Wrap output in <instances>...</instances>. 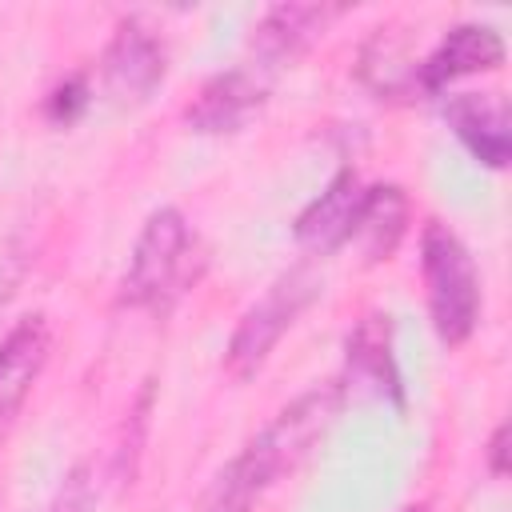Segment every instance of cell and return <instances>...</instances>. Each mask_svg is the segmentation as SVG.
I'll return each mask as SVG.
<instances>
[{"instance_id":"obj_1","label":"cell","mask_w":512,"mask_h":512,"mask_svg":"<svg viewBox=\"0 0 512 512\" xmlns=\"http://www.w3.org/2000/svg\"><path fill=\"white\" fill-rule=\"evenodd\" d=\"M344 400V384H316L300 392L288 408L276 412V420L244 444V452L216 476V484L204 496V512H252V500L276 484L284 472H292L312 444L328 432Z\"/></svg>"},{"instance_id":"obj_2","label":"cell","mask_w":512,"mask_h":512,"mask_svg":"<svg viewBox=\"0 0 512 512\" xmlns=\"http://www.w3.org/2000/svg\"><path fill=\"white\" fill-rule=\"evenodd\" d=\"M420 268H424L428 316L436 336L448 348L464 344L480 324V276L472 252L448 224L428 220L420 236Z\"/></svg>"},{"instance_id":"obj_3","label":"cell","mask_w":512,"mask_h":512,"mask_svg":"<svg viewBox=\"0 0 512 512\" xmlns=\"http://www.w3.org/2000/svg\"><path fill=\"white\" fill-rule=\"evenodd\" d=\"M192 228L184 220L180 208H156L132 248L124 284H120V300L132 308H152L164 312L188 284L192 272Z\"/></svg>"},{"instance_id":"obj_4","label":"cell","mask_w":512,"mask_h":512,"mask_svg":"<svg viewBox=\"0 0 512 512\" xmlns=\"http://www.w3.org/2000/svg\"><path fill=\"white\" fill-rule=\"evenodd\" d=\"M320 296V272L308 268V264H296L288 268L284 276H276L268 284V292L240 316L232 340H228V352H224V364L236 380H248L264 368V360L272 356V348L280 344V336L296 324V316Z\"/></svg>"},{"instance_id":"obj_5","label":"cell","mask_w":512,"mask_h":512,"mask_svg":"<svg viewBox=\"0 0 512 512\" xmlns=\"http://www.w3.org/2000/svg\"><path fill=\"white\" fill-rule=\"evenodd\" d=\"M168 52L164 40L140 20L128 16L116 24L108 48H104V80L120 100H148L156 84L164 80Z\"/></svg>"},{"instance_id":"obj_6","label":"cell","mask_w":512,"mask_h":512,"mask_svg":"<svg viewBox=\"0 0 512 512\" xmlns=\"http://www.w3.org/2000/svg\"><path fill=\"white\" fill-rule=\"evenodd\" d=\"M504 64V40L488 24H456L444 32V40L416 64V88L420 92H444L452 80L472 72H492Z\"/></svg>"},{"instance_id":"obj_7","label":"cell","mask_w":512,"mask_h":512,"mask_svg":"<svg viewBox=\"0 0 512 512\" xmlns=\"http://www.w3.org/2000/svg\"><path fill=\"white\" fill-rule=\"evenodd\" d=\"M268 100V80L256 68H228L216 72L196 100L184 108V120L196 132H236L244 128Z\"/></svg>"},{"instance_id":"obj_8","label":"cell","mask_w":512,"mask_h":512,"mask_svg":"<svg viewBox=\"0 0 512 512\" xmlns=\"http://www.w3.org/2000/svg\"><path fill=\"white\" fill-rule=\"evenodd\" d=\"M48 348H52V332L40 312L20 316L4 332L0 340V428L24 408L32 384L40 380L48 364Z\"/></svg>"},{"instance_id":"obj_9","label":"cell","mask_w":512,"mask_h":512,"mask_svg":"<svg viewBox=\"0 0 512 512\" xmlns=\"http://www.w3.org/2000/svg\"><path fill=\"white\" fill-rule=\"evenodd\" d=\"M440 112L480 164H488V168L508 164L512 132H508V108L496 92H452L440 104Z\"/></svg>"},{"instance_id":"obj_10","label":"cell","mask_w":512,"mask_h":512,"mask_svg":"<svg viewBox=\"0 0 512 512\" xmlns=\"http://www.w3.org/2000/svg\"><path fill=\"white\" fill-rule=\"evenodd\" d=\"M360 196H364V184L356 176V168H340L324 192L296 216L292 232L296 240L308 248V252H336L352 240V224H356V212H360Z\"/></svg>"},{"instance_id":"obj_11","label":"cell","mask_w":512,"mask_h":512,"mask_svg":"<svg viewBox=\"0 0 512 512\" xmlns=\"http://www.w3.org/2000/svg\"><path fill=\"white\" fill-rule=\"evenodd\" d=\"M348 384L404 408V380L392 356V316L368 312L348 336Z\"/></svg>"},{"instance_id":"obj_12","label":"cell","mask_w":512,"mask_h":512,"mask_svg":"<svg viewBox=\"0 0 512 512\" xmlns=\"http://www.w3.org/2000/svg\"><path fill=\"white\" fill-rule=\"evenodd\" d=\"M332 8L324 4H276L260 16V24L252 28V52L260 60V76L268 68H280L284 60L300 56L328 24Z\"/></svg>"},{"instance_id":"obj_13","label":"cell","mask_w":512,"mask_h":512,"mask_svg":"<svg viewBox=\"0 0 512 512\" xmlns=\"http://www.w3.org/2000/svg\"><path fill=\"white\" fill-rule=\"evenodd\" d=\"M408 232V196L400 184H372L360 196V212L352 224V240L360 244L368 264L388 260Z\"/></svg>"},{"instance_id":"obj_14","label":"cell","mask_w":512,"mask_h":512,"mask_svg":"<svg viewBox=\"0 0 512 512\" xmlns=\"http://www.w3.org/2000/svg\"><path fill=\"white\" fill-rule=\"evenodd\" d=\"M88 508H92V472H88V464H76L64 476V484H60L56 500L48 504V512H88Z\"/></svg>"},{"instance_id":"obj_15","label":"cell","mask_w":512,"mask_h":512,"mask_svg":"<svg viewBox=\"0 0 512 512\" xmlns=\"http://www.w3.org/2000/svg\"><path fill=\"white\" fill-rule=\"evenodd\" d=\"M88 104V84H84V76H68L60 88H52V96H48V116L52 120H76V112Z\"/></svg>"},{"instance_id":"obj_16","label":"cell","mask_w":512,"mask_h":512,"mask_svg":"<svg viewBox=\"0 0 512 512\" xmlns=\"http://www.w3.org/2000/svg\"><path fill=\"white\" fill-rule=\"evenodd\" d=\"M488 468H492V476L508 472V424H500L488 440Z\"/></svg>"},{"instance_id":"obj_17","label":"cell","mask_w":512,"mask_h":512,"mask_svg":"<svg viewBox=\"0 0 512 512\" xmlns=\"http://www.w3.org/2000/svg\"><path fill=\"white\" fill-rule=\"evenodd\" d=\"M404 512H420V508H404Z\"/></svg>"}]
</instances>
